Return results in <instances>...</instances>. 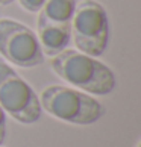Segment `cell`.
Returning a JSON list of instances; mask_svg holds the SVG:
<instances>
[{"instance_id": "4", "label": "cell", "mask_w": 141, "mask_h": 147, "mask_svg": "<svg viewBox=\"0 0 141 147\" xmlns=\"http://www.w3.org/2000/svg\"><path fill=\"white\" fill-rule=\"evenodd\" d=\"M0 108L21 124H34L43 115L40 96L11 67L0 59Z\"/></svg>"}, {"instance_id": "2", "label": "cell", "mask_w": 141, "mask_h": 147, "mask_svg": "<svg viewBox=\"0 0 141 147\" xmlns=\"http://www.w3.org/2000/svg\"><path fill=\"white\" fill-rule=\"evenodd\" d=\"M41 109L53 118L76 126H90L106 114L94 96L67 85H49L40 94Z\"/></svg>"}, {"instance_id": "5", "label": "cell", "mask_w": 141, "mask_h": 147, "mask_svg": "<svg viewBox=\"0 0 141 147\" xmlns=\"http://www.w3.org/2000/svg\"><path fill=\"white\" fill-rule=\"evenodd\" d=\"M0 55L20 68H34L44 62L36 34L14 18H0Z\"/></svg>"}, {"instance_id": "11", "label": "cell", "mask_w": 141, "mask_h": 147, "mask_svg": "<svg viewBox=\"0 0 141 147\" xmlns=\"http://www.w3.org/2000/svg\"><path fill=\"white\" fill-rule=\"evenodd\" d=\"M0 147H2V146H0Z\"/></svg>"}, {"instance_id": "10", "label": "cell", "mask_w": 141, "mask_h": 147, "mask_svg": "<svg viewBox=\"0 0 141 147\" xmlns=\"http://www.w3.org/2000/svg\"><path fill=\"white\" fill-rule=\"evenodd\" d=\"M15 0H0V6H8V5H12Z\"/></svg>"}, {"instance_id": "1", "label": "cell", "mask_w": 141, "mask_h": 147, "mask_svg": "<svg viewBox=\"0 0 141 147\" xmlns=\"http://www.w3.org/2000/svg\"><path fill=\"white\" fill-rule=\"evenodd\" d=\"M50 68L73 88L91 96H106L117 86V76L111 67L78 49H65L50 58Z\"/></svg>"}, {"instance_id": "8", "label": "cell", "mask_w": 141, "mask_h": 147, "mask_svg": "<svg viewBox=\"0 0 141 147\" xmlns=\"http://www.w3.org/2000/svg\"><path fill=\"white\" fill-rule=\"evenodd\" d=\"M15 2H18V5L24 11H28V12H40L41 8L44 6L46 0H15Z\"/></svg>"}, {"instance_id": "3", "label": "cell", "mask_w": 141, "mask_h": 147, "mask_svg": "<svg viewBox=\"0 0 141 147\" xmlns=\"http://www.w3.org/2000/svg\"><path fill=\"white\" fill-rule=\"evenodd\" d=\"M70 30L78 50L94 58L102 56L109 42V20L103 5L97 0L76 2Z\"/></svg>"}, {"instance_id": "9", "label": "cell", "mask_w": 141, "mask_h": 147, "mask_svg": "<svg viewBox=\"0 0 141 147\" xmlns=\"http://www.w3.org/2000/svg\"><path fill=\"white\" fill-rule=\"evenodd\" d=\"M8 135V120H6V112L0 108V146H3L5 140Z\"/></svg>"}, {"instance_id": "7", "label": "cell", "mask_w": 141, "mask_h": 147, "mask_svg": "<svg viewBox=\"0 0 141 147\" xmlns=\"http://www.w3.org/2000/svg\"><path fill=\"white\" fill-rule=\"evenodd\" d=\"M74 8L76 0H46L44 6L38 12V21L70 26Z\"/></svg>"}, {"instance_id": "6", "label": "cell", "mask_w": 141, "mask_h": 147, "mask_svg": "<svg viewBox=\"0 0 141 147\" xmlns=\"http://www.w3.org/2000/svg\"><path fill=\"white\" fill-rule=\"evenodd\" d=\"M36 38L41 46L44 56H55L72 44V30L70 26L36 21Z\"/></svg>"}]
</instances>
